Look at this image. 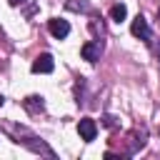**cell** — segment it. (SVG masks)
<instances>
[{
	"label": "cell",
	"mask_w": 160,
	"mask_h": 160,
	"mask_svg": "<svg viewBox=\"0 0 160 160\" xmlns=\"http://www.w3.org/2000/svg\"><path fill=\"white\" fill-rule=\"evenodd\" d=\"M78 132H80V138H82L85 142L95 140V135H98V125H95V120H90V118H82V120L78 122Z\"/></svg>",
	"instance_id": "cell-1"
},
{
	"label": "cell",
	"mask_w": 160,
	"mask_h": 160,
	"mask_svg": "<svg viewBox=\"0 0 160 160\" xmlns=\"http://www.w3.org/2000/svg\"><path fill=\"white\" fill-rule=\"evenodd\" d=\"M48 28H50L52 38H58V40L68 38V32H70V25H68V20H62V18H52V20L48 22Z\"/></svg>",
	"instance_id": "cell-2"
},
{
	"label": "cell",
	"mask_w": 160,
	"mask_h": 160,
	"mask_svg": "<svg viewBox=\"0 0 160 160\" xmlns=\"http://www.w3.org/2000/svg\"><path fill=\"white\" fill-rule=\"evenodd\" d=\"M130 32H132L135 38H140V40H148V38H150V25H148V20H145L142 15H138V18L132 20V25H130Z\"/></svg>",
	"instance_id": "cell-3"
},
{
	"label": "cell",
	"mask_w": 160,
	"mask_h": 160,
	"mask_svg": "<svg viewBox=\"0 0 160 160\" xmlns=\"http://www.w3.org/2000/svg\"><path fill=\"white\" fill-rule=\"evenodd\" d=\"M52 70H55V60H52V55L42 52V55L35 58V62H32V72H52Z\"/></svg>",
	"instance_id": "cell-4"
},
{
	"label": "cell",
	"mask_w": 160,
	"mask_h": 160,
	"mask_svg": "<svg viewBox=\"0 0 160 160\" xmlns=\"http://www.w3.org/2000/svg\"><path fill=\"white\" fill-rule=\"evenodd\" d=\"M100 42L98 40H92V42H85L82 45V50H80V55H82V60H88V62H95L98 58H100Z\"/></svg>",
	"instance_id": "cell-5"
},
{
	"label": "cell",
	"mask_w": 160,
	"mask_h": 160,
	"mask_svg": "<svg viewBox=\"0 0 160 160\" xmlns=\"http://www.w3.org/2000/svg\"><path fill=\"white\" fill-rule=\"evenodd\" d=\"M22 105H25L28 112H42V108H45V102H42L40 95H30V98H25Z\"/></svg>",
	"instance_id": "cell-6"
},
{
	"label": "cell",
	"mask_w": 160,
	"mask_h": 160,
	"mask_svg": "<svg viewBox=\"0 0 160 160\" xmlns=\"http://www.w3.org/2000/svg\"><path fill=\"white\" fill-rule=\"evenodd\" d=\"M125 15H128V8H125L122 2H118V5H112V8H110V18H112L115 22H122V20H125Z\"/></svg>",
	"instance_id": "cell-7"
},
{
	"label": "cell",
	"mask_w": 160,
	"mask_h": 160,
	"mask_svg": "<svg viewBox=\"0 0 160 160\" xmlns=\"http://www.w3.org/2000/svg\"><path fill=\"white\" fill-rule=\"evenodd\" d=\"M68 10L85 12V10H88V2H85V0H68Z\"/></svg>",
	"instance_id": "cell-8"
},
{
	"label": "cell",
	"mask_w": 160,
	"mask_h": 160,
	"mask_svg": "<svg viewBox=\"0 0 160 160\" xmlns=\"http://www.w3.org/2000/svg\"><path fill=\"white\" fill-rule=\"evenodd\" d=\"M102 122H105L108 128H112V125H115V118H110V115H105V120H102Z\"/></svg>",
	"instance_id": "cell-9"
},
{
	"label": "cell",
	"mask_w": 160,
	"mask_h": 160,
	"mask_svg": "<svg viewBox=\"0 0 160 160\" xmlns=\"http://www.w3.org/2000/svg\"><path fill=\"white\" fill-rule=\"evenodd\" d=\"M10 5H20V2H25V0H8Z\"/></svg>",
	"instance_id": "cell-10"
},
{
	"label": "cell",
	"mask_w": 160,
	"mask_h": 160,
	"mask_svg": "<svg viewBox=\"0 0 160 160\" xmlns=\"http://www.w3.org/2000/svg\"><path fill=\"white\" fill-rule=\"evenodd\" d=\"M0 105H2V95H0Z\"/></svg>",
	"instance_id": "cell-11"
}]
</instances>
